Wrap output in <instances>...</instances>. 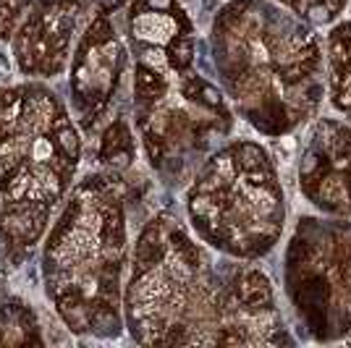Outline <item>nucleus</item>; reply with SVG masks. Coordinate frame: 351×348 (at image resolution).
<instances>
[{
  "instance_id": "nucleus-1",
  "label": "nucleus",
  "mask_w": 351,
  "mask_h": 348,
  "mask_svg": "<svg viewBox=\"0 0 351 348\" xmlns=\"http://www.w3.org/2000/svg\"><path fill=\"white\" fill-rule=\"evenodd\" d=\"M239 299L241 304L252 309V312H260V309H267L273 304V293H270V280L257 273V270H249L239 277Z\"/></svg>"
},
{
  "instance_id": "nucleus-2",
  "label": "nucleus",
  "mask_w": 351,
  "mask_h": 348,
  "mask_svg": "<svg viewBox=\"0 0 351 348\" xmlns=\"http://www.w3.org/2000/svg\"><path fill=\"white\" fill-rule=\"evenodd\" d=\"M299 306L304 309V314L309 317L312 325L320 327V322L325 325V304H328V283L322 277H307L304 286L299 290Z\"/></svg>"
},
{
  "instance_id": "nucleus-3",
  "label": "nucleus",
  "mask_w": 351,
  "mask_h": 348,
  "mask_svg": "<svg viewBox=\"0 0 351 348\" xmlns=\"http://www.w3.org/2000/svg\"><path fill=\"white\" fill-rule=\"evenodd\" d=\"M58 309H60V314H63V319L71 325L76 333H82L84 327H89V306L84 304L82 293L76 288L66 290V293L60 296Z\"/></svg>"
},
{
  "instance_id": "nucleus-4",
  "label": "nucleus",
  "mask_w": 351,
  "mask_h": 348,
  "mask_svg": "<svg viewBox=\"0 0 351 348\" xmlns=\"http://www.w3.org/2000/svg\"><path fill=\"white\" fill-rule=\"evenodd\" d=\"M160 257H162V244H160V236H158V225H149L142 233L139 244H136V275H142L155 262H160Z\"/></svg>"
},
{
  "instance_id": "nucleus-5",
  "label": "nucleus",
  "mask_w": 351,
  "mask_h": 348,
  "mask_svg": "<svg viewBox=\"0 0 351 348\" xmlns=\"http://www.w3.org/2000/svg\"><path fill=\"white\" fill-rule=\"evenodd\" d=\"M53 136H56V149L66 160L76 162L79 152H82V142H79V134L71 129V123L66 121V116L60 113L56 121H53Z\"/></svg>"
},
{
  "instance_id": "nucleus-6",
  "label": "nucleus",
  "mask_w": 351,
  "mask_h": 348,
  "mask_svg": "<svg viewBox=\"0 0 351 348\" xmlns=\"http://www.w3.org/2000/svg\"><path fill=\"white\" fill-rule=\"evenodd\" d=\"M134 89L142 100H160L165 95V82H162L160 73L149 71L145 66L136 69V79H134Z\"/></svg>"
},
{
  "instance_id": "nucleus-7",
  "label": "nucleus",
  "mask_w": 351,
  "mask_h": 348,
  "mask_svg": "<svg viewBox=\"0 0 351 348\" xmlns=\"http://www.w3.org/2000/svg\"><path fill=\"white\" fill-rule=\"evenodd\" d=\"M89 325L100 335H116L118 333L116 306L105 304V301H97V304L89 309Z\"/></svg>"
},
{
  "instance_id": "nucleus-8",
  "label": "nucleus",
  "mask_w": 351,
  "mask_h": 348,
  "mask_svg": "<svg viewBox=\"0 0 351 348\" xmlns=\"http://www.w3.org/2000/svg\"><path fill=\"white\" fill-rule=\"evenodd\" d=\"M103 236H105V249H108V251H116L118 254V251L123 249V220H121V210H118V207L105 212Z\"/></svg>"
},
{
  "instance_id": "nucleus-9",
  "label": "nucleus",
  "mask_w": 351,
  "mask_h": 348,
  "mask_svg": "<svg viewBox=\"0 0 351 348\" xmlns=\"http://www.w3.org/2000/svg\"><path fill=\"white\" fill-rule=\"evenodd\" d=\"M121 149H132V139H129V129L123 126V123H113L110 129L105 131L103 136V149H100V155L103 160H108L110 155H116Z\"/></svg>"
},
{
  "instance_id": "nucleus-10",
  "label": "nucleus",
  "mask_w": 351,
  "mask_h": 348,
  "mask_svg": "<svg viewBox=\"0 0 351 348\" xmlns=\"http://www.w3.org/2000/svg\"><path fill=\"white\" fill-rule=\"evenodd\" d=\"M234 158H236L234 160L236 168H241L244 173H247V171H254V168H263V165H267L265 152L257 145H252V142H241V145L236 147Z\"/></svg>"
},
{
  "instance_id": "nucleus-11",
  "label": "nucleus",
  "mask_w": 351,
  "mask_h": 348,
  "mask_svg": "<svg viewBox=\"0 0 351 348\" xmlns=\"http://www.w3.org/2000/svg\"><path fill=\"white\" fill-rule=\"evenodd\" d=\"M191 58H194V45H191L189 37H173L171 40V45H168V63L173 66V69H186L191 63Z\"/></svg>"
},
{
  "instance_id": "nucleus-12",
  "label": "nucleus",
  "mask_w": 351,
  "mask_h": 348,
  "mask_svg": "<svg viewBox=\"0 0 351 348\" xmlns=\"http://www.w3.org/2000/svg\"><path fill=\"white\" fill-rule=\"evenodd\" d=\"M171 247H173V251L184 260V264H189V267H194L197 262H199V254H197V247L191 244L189 238L184 236L181 231H173L171 233Z\"/></svg>"
},
{
  "instance_id": "nucleus-13",
  "label": "nucleus",
  "mask_w": 351,
  "mask_h": 348,
  "mask_svg": "<svg viewBox=\"0 0 351 348\" xmlns=\"http://www.w3.org/2000/svg\"><path fill=\"white\" fill-rule=\"evenodd\" d=\"M76 218H79V204H71V207L63 212V218L58 220V225L53 228V236H50V247H58L60 241H63V238L71 233Z\"/></svg>"
},
{
  "instance_id": "nucleus-14",
  "label": "nucleus",
  "mask_w": 351,
  "mask_h": 348,
  "mask_svg": "<svg viewBox=\"0 0 351 348\" xmlns=\"http://www.w3.org/2000/svg\"><path fill=\"white\" fill-rule=\"evenodd\" d=\"M110 37H113V27L108 24V18H105V16L95 18V21L89 24L87 42H92V45H105L108 40H110Z\"/></svg>"
},
{
  "instance_id": "nucleus-15",
  "label": "nucleus",
  "mask_w": 351,
  "mask_h": 348,
  "mask_svg": "<svg viewBox=\"0 0 351 348\" xmlns=\"http://www.w3.org/2000/svg\"><path fill=\"white\" fill-rule=\"evenodd\" d=\"M16 21V3L14 0H0V37H8L14 32Z\"/></svg>"
},
{
  "instance_id": "nucleus-16",
  "label": "nucleus",
  "mask_w": 351,
  "mask_h": 348,
  "mask_svg": "<svg viewBox=\"0 0 351 348\" xmlns=\"http://www.w3.org/2000/svg\"><path fill=\"white\" fill-rule=\"evenodd\" d=\"M197 100H202L205 105H210V108H220V102H223V97H220L218 89L210 87L207 82H202V84H199V95H197Z\"/></svg>"
},
{
  "instance_id": "nucleus-17",
  "label": "nucleus",
  "mask_w": 351,
  "mask_h": 348,
  "mask_svg": "<svg viewBox=\"0 0 351 348\" xmlns=\"http://www.w3.org/2000/svg\"><path fill=\"white\" fill-rule=\"evenodd\" d=\"M307 16L315 21V24H325V21H330V11H328V5L322 3V0H317V3H312L307 8Z\"/></svg>"
},
{
  "instance_id": "nucleus-18",
  "label": "nucleus",
  "mask_w": 351,
  "mask_h": 348,
  "mask_svg": "<svg viewBox=\"0 0 351 348\" xmlns=\"http://www.w3.org/2000/svg\"><path fill=\"white\" fill-rule=\"evenodd\" d=\"M139 8H149L155 14H171L173 11V0H142Z\"/></svg>"
},
{
  "instance_id": "nucleus-19",
  "label": "nucleus",
  "mask_w": 351,
  "mask_h": 348,
  "mask_svg": "<svg viewBox=\"0 0 351 348\" xmlns=\"http://www.w3.org/2000/svg\"><path fill=\"white\" fill-rule=\"evenodd\" d=\"M147 152H149V160L152 162H160V158H162V142L155 136V134H147Z\"/></svg>"
},
{
  "instance_id": "nucleus-20",
  "label": "nucleus",
  "mask_w": 351,
  "mask_h": 348,
  "mask_svg": "<svg viewBox=\"0 0 351 348\" xmlns=\"http://www.w3.org/2000/svg\"><path fill=\"white\" fill-rule=\"evenodd\" d=\"M100 3H103V8L108 11V8H116V5L121 3V0H100Z\"/></svg>"
},
{
  "instance_id": "nucleus-21",
  "label": "nucleus",
  "mask_w": 351,
  "mask_h": 348,
  "mask_svg": "<svg viewBox=\"0 0 351 348\" xmlns=\"http://www.w3.org/2000/svg\"><path fill=\"white\" fill-rule=\"evenodd\" d=\"M283 3H289V5H293L296 11H302V5H304V0H283Z\"/></svg>"
},
{
  "instance_id": "nucleus-22",
  "label": "nucleus",
  "mask_w": 351,
  "mask_h": 348,
  "mask_svg": "<svg viewBox=\"0 0 351 348\" xmlns=\"http://www.w3.org/2000/svg\"><path fill=\"white\" fill-rule=\"evenodd\" d=\"M346 194H349V202H351V171H349V181H346Z\"/></svg>"
},
{
  "instance_id": "nucleus-23",
  "label": "nucleus",
  "mask_w": 351,
  "mask_h": 348,
  "mask_svg": "<svg viewBox=\"0 0 351 348\" xmlns=\"http://www.w3.org/2000/svg\"><path fill=\"white\" fill-rule=\"evenodd\" d=\"M47 3H60V0H47Z\"/></svg>"
}]
</instances>
